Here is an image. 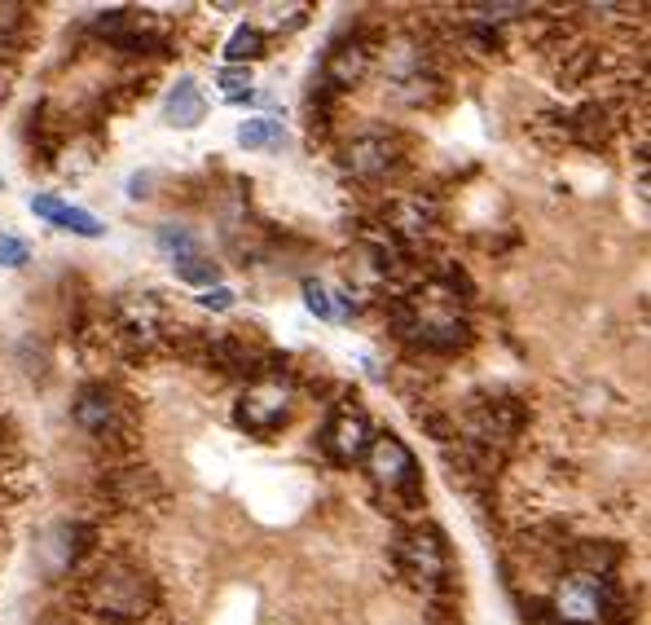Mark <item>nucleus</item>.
<instances>
[{
    "label": "nucleus",
    "mask_w": 651,
    "mask_h": 625,
    "mask_svg": "<svg viewBox=\"0 0 651 625\" xmlns=\"http://www.w3.org/2000/svg\"><path fill=\"white\" fill-rule=\"evenodd\" d=\"M84 599H89L93 612H102V616H111V621H141V616L155 607L159 590H155L150 572H141V568L124 564V559H111V564H102V568L89 577Z\"/></svg>",
    "instance_id": "obj_1"
},
{
    "label": "nucleus",
    "mask_w": 651,
    "mask_h": 625,
    "mask_svg": "<svg viewBox=\"0 0 651 625\" xmlns=\"http://www.w3.org/2000/svg\"><path fill=\"white\" fill-rule=\"evenodd\" d=\"M401 336L423 344V349H436V353H449V349L471 340L449 291H432L427 299H414L410 308H401Z\"/></svg>",
    "instance_id": "obj_2"
},
{
    "label": "nucleus",
    "mask_w": 651,
    "mask_h": 625,
    "mask_svg": "<svg viewBox=\"0 0 651 625\" xmlns=\"http://www.w3.org/2000/svg\"><path fill=\"white\" fill-rule=\"evenodd\" d=\"M366 458V476L375 480V489H384L388 498H401L406 507H423V480H419V463L410 454V445L392 432L375 436Z\"/></svg>",
    "instance_id": "obj_3"
},
{
    "label": "nucleus",
    "mask_w": 651,
    "mask_h": 625,
    "mask_svg": "<svg viewBox=\"0 0 651 625\" xmlns=\"http://www.w3.org/2000/svg\"><path fill=\"white\" fill-rule=\"evenodd\" d=\"M397 568L423 590H449V550L436 529H406L397 537Z\"/></svg>",
    "instance_id": "obj_4"
},
{
    "label": "nucleus",
    "mask_w": 651,
    "mask_h": 625,
    "mask_svg": "<svg viewBox=\"0 0 651 625\" xmlns=\"http://www.w3.org/2000/svg\"><path fill=\"white\" fill-rule=\"evenodd\" d=\"M290 410H295L290 384H282V379H260V384H251V388L242 393V401H238V423H242L247 432H255V436H269V432H277V428L290 419Z\"/></svg>",
    "instance_id": "obj_5"
},
{
    "label": "nucleus",
    "mask_w": 651,
    "mask_h": 625,
    "mask_svg": "<svg viewBox=\"0 0 651 625\" xmlns=\"http://www.w3.org/2000/svg\"><path fill=\"white\" fill-rule=\"evenodd\" d=\"M406 159V146L397 133H362L344 146V172L357 181H384Z\"/></svg>",
    "instance_id": "obj_6"
},
{
    "label": "nucleus",
    "mask_w": 651,
    "mask_h": 625,
    "mask_svg": "<svg viewBox=\"0 0 651 625\" xmlns=\"http://www.w3.org/2000/svg\"><path fill=\"white\" fill-rule=\"evenodd\" d=\"M71 414H76V423H80L89 436H98V441H111V436H119V432L128 428V406H124V397H119L111 384H84Z\"/></svg>",
    "instance_id": "obj_7"
},
{
    "label": "nucleus",
    "mask_w": 651,
    "mask_h": 625,
    "mask_svg": "<svg viewBox=\"0 0 651 625\" xmlns=\"http://www.w3.org/2000/svg\"><path fill=\"white\" fill-rule=\"evenodd\" d=\"M603 594H607V581H594V577H576L572 572L555 590L550 612L559 616V625H594V621H603Z\"/></svg>",
    "instance_id": "obj_8"
},
{
    "label": "nucleus",
    "mask_w": 651,
    "mask_h": 625,
    "mask_svg": "<svg viewBox=\"0 0 651 625\" xmlns=\"http://www.w3.org/2000/svg\"><path fill=\"white\" fill-rule=\"evenodd\" d=\"M370 441H375L370 419H366L362 410H353V406L335 410V414H331V423L321 428V450L331 454L335 463H357V458L370 450Z\"/></svg>",
    "instance_id": "obj_9"
},
{
    "label": "nucleus",
    "mask_w": 651,
    "mask_h": 625,
    "mask_svg": "<svg viewBox=\"0 0 651 625\" xmlns=\"http://www.w3.org/2000/svg\"><path fill=\"white\" fill-rule=\"evenodd\" d=\"M366 71H370L366 41H340L331 54H326V63H321V80H326V89H335V93L357 89L366 80Z\"/></svg>",
    "instance_id": "obj_10"
},
{
    "label": "nucleus",
    "mask_w": 651,
    "mask_h": 625,
    "mask_svg": "<svg viewBox=\"0 0 651 625\" xmlns=\"http://www.w3.org/2000/svg\"><path fill=\"white\" fill-rule=\"evenodd\" d=\"M519 423H524V410H519V406H511V401H493V406H480V410L471 414L467 436H471V445L493 450V441H511V436L519 432Z\"/></svg>",
    "instance_id": "obj_11"
},
{
    "label": "nucleus",
    "mask_w": 651,
    "mask_h": 625,
    "mask_svg": "<svg viewBox=\"0 0 651 625\" xmlns=\"http://www.w3.org/2000/svg\"><path fill=\"white\" fill-rule=\"evenodd\" d=\"M32 212L45 216V220H54L58 229H67V234H76V238H102V234H106V225H102L93 212L71 207V203H62V198H54V194H32Z\"/></svg>",
    "instance_id": "obj_12"
},
{
    "label": "nucleus",
    "mask_w": 651,
    "mask_h": 625,
    "mask_svg": "<svg viewBox=\"0 0 651 625\" xmlns=\"http://www.w3.org/2000/svg\"><path fill=\"white\" fill-rule=\"evenodd\" d=\"M163 120L172 128H198L207 120V98L198 89V80L181 76L172 89H168V102H163Z\"/></svg>",
    "instance_id": "obj_13"
},
{
    "label": "nucleus",
    "mask_w": 651,
    "mask_h": 625,
    "mask_svg": "<svg viewBox=\"0 0 651 625\" xmlns=\"http://www.w3.org/2000/svg\"><path fill=\"white\" fill-rule=\"evenodd\" d=\"M432 220H436V203L423 194H406L388 207V229L401 238H423L432 229Z\"/></svg>",
    "instance_id": "obj_14"
},
{
    "label": "nucleus",
    "mask_w": 651,
    "mask_h": 625,
    "mask_svg": "<svg viewBox=\"0 0 651 625\" xmlns=\"http://www.w3.org/2000/svg\"><path fill=\"white\" fill-rule=\"evenodd\" d=\"M568 564L576 568V577L607 581L612 568L620 564V546H612V542H576V546L568 550Z\"/></svg>",
    "instance_id": "obj_15"
},
{
    "label": "nucleus",
    "mask_w": 651,
    "mask_h": 625,
    "mask_svg": "<svg viewBox=\"0 0 651 625\" xmlns=\"http://www.w3.org/2000/svg\"><path fill=\"white\" fill-rule=\"evenodd\" d=\"M119 331H124L128 340H141V344H150V340L159 336V308H155L150 295L119 304Z\"/></svg>",
    "instance_id": "obj_16"
},
{
    "label": "nucleus",
    "mask_w": 651,
    "mask_h": 625,
    "mask_svg": "<svg viewBox=\"0 0 651 625\" xmlns=\"http://www.w3.org/2000/svg\"><path fill=\"white\" fill-rule=\"evenodd\" d=\"M286 141V128L277 115H251L238 124V146L242 150H277Z\"/></svg>",
    "instance_id": "obj_17"
},
{
    "label": "nucleus",
    "mask_w": 651,
    "mask_h": 625,
    "mask_svg": "<svg viewBox=\"0 0 651 625\" xmlns=\"http://www.w3.org/2000/svg\"><path fill=\"white\" fill-rule=\"evenodd\" d=\"M225 58H229V67H247V63L264 58V32L260 27H238L225 41Z\"/></svg>",
    "instance_id": "obj_18"
},
{
    "label": "nucleus",
    "mask_w": 651,
    "mask_h": 625,
    "mask_svg": "<svg viewBox=\"0 0 651 625\" xmlns=\"http://www.w3.org/2000/svg\"><path fill=\"white\" fill-rule=\"evenodd\" d=\"M155 242H159V251H163V255H172V264H176V260H185V255H198V251H203V247H198V238H194L185 225H159Z\"/></svg>",
    "instance_id": "obj_19"
},
{
    "label": "nucleus",
    "mask_w": 651,
    "mask_h": 625,
    "mask_svg": "<svg viewBox=\"0 0 651 625\" xmlns=\"http://www.w3.org/2000/svg\"><path fill=\"white\" fill-rule=\"evenodd\" d=\"M176 277H181V282H190V286H203V291H207V286H216V282H220V264H216V260H207V255L198 251V255L176 260Z\"/></svg>",
    "instance_id": "obj_20"
},
{
    "label": "nucleus",
    "mask_w": 651,
    "mask_h": 625,
    "mask_svg": "<svg viewBox=\"0 0 651 625\" xmlns=\"http://www.w3.org/2000/svg\"><path fill=\"white\" fill-rule=\"evenodd\" d=\"M216 84L225 89L229 102H251V89H247L251 84V71L247 67H220L216 71Z\"/></svg>",
    "instance_id": "obj_21"
},
{
    "label": "nucleus",
    "mask_w": 651,
    "mask_h": 625,
    "mask_svg": "<svg viewBox=\"0 0 651 625\" xmlns=\"http://www.w3.org/2000/svg\"><path fill=\"white\" fill-rule=\"evenodd\" d=\"M304 304H308V312H317V318L321 322H331L335 318V304H331V291H326L321 282H304Z\"/></svg>",
    "instance_id": "obj_22"
},
{
    "label": "nucleus",
    "mask_w": 651,
    "mask_h": 625,
    "mask_svg": "<svg viewBox=\"0 0 651 625\" xmlns=\"http://www.w3.org/2000/svg\"><path fill=\"white\" fill-rule=\"evenodd\" d=\"M32 260V247L23 242V238H0V264H5V269H19V264H27Z\"/></svg>",
    "instance_id": "obj_23"
},
{
    "label": "nucleus",
    "mask_w": 651,
    "mask_h": 625,
    "mask_svg": "<svg viewBox=\"0 0 651 625\" xmlns=\"http://www.w3.org/2000/svg\"><path fill=\"white\" fill-rule=\"evenodd\" d=\"M198 304L212 308V312H225V308H233V291H229L225 282H216V286H207V291L198 295Z\"/></svg>",
    "instance_id": "obj_24"
},
{
    "label": "nucleus",
    "mask_w": 651,
    "mask_h": 625,
    "mask_svg": "<svg viewBox=\"0 0 651 625\" xmlns=\"http://www.w3.org/2000/svg\"><path fill=\"white\" fill-rule=\"evenodd\" d=\"M471 14L484 19V23H493V19L502 23V19H519V14H528V5H476Z\"/></svg>",
    "instance_id": "obj_25"
}]
</instances>
